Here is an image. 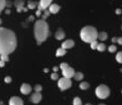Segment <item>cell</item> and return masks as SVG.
Listing matches in <instances>:
<instances>
[{
	"mask_svg": "<svg viewBox=\"0 0 122 105\" xmlns=\"http://www.w3.org/2000/svg\"><path fill=\"white\" fill-rule=\"evenodd\" d=\"M58 71V67H54V72H57Z\"/></svg>",
	"mask_w": 122,
	"mask_h": 105,
	"instance_id": "d590c367",
	"label": "cell"
},
{
	"mask_svg": "<svg viewBox=\"0 0 122 105\" xmlns=\"http://www.w3.org/2000/svg\"><path fill=\"white\" fill-rule=\"evenodd\" d=\"M0 60L3 62L8 61V55H0Z\"/></svg>",
	"mask_w": 122,
	"mask_h": 105,
	"instance_id": "4316f807",
	"label": "cell"
},
{
	"mask_svg": "<svg viewBox=\"0 0 122 105\" xmlns=\"http://www.w3.org/2000/svg\"><path fill=\"white\" fill-rule=\"evenodd\" d=\"M48 9L50 11V14H57L58 11L60 10V6L56 3H52L50 6L48 7Z\"/></svg>",
	"mask_w": 122,
	"mask_h": 105,
	"instance_id": "5bb4252c",
	"label": "cell"
},
{
	"mask_svg": "<svg viewBox=\"0 0 122 105\" xmlns=\"http://www.w3.org/2000/svg\"><path fill=\"white\" fill-rule=\"evenodd\" d=\"M98 105H106V104H103V103H100V104H98Z\"/></svg>",
	"mask_w": 122,
	"mask_h": 105,
	"instance_id": "ab89813d",
	"label": "cell"
},
{
	"mask_svg": "<svg viewBox=\"0 0 122 105\" xmlns=\"http://www.w3.org/2000/svg\"><path fill=\"white\" fill-rule=\"evenodd\" d=\"M74 46H75L74 40H72V39H67V40H65V41H63V42H62V46H61V47H62V49H64V50H68V49H71Z\"/></svg>",
	"mask_w": 122,
	"mask_h": 105,
	"instance_id": "7c38bea8",
	"label": "cell"
},
{
	"mask_svg": "<svg viewBox=\"0 0 122 105\" xmlns=\"http://www.w3.org/2000/svg\"><path fill=\"white\" fill-rule=\"evenodd\" d=\"M117 42H118L119 44H121V46H122V37H118V40H117Z\"/></svg>",
	"mask_w": 122,
	"mask_h": 105,
	"instance_id": "1f68e13d",
	"label": "cell"
},
{
	"mask_svg": "<svg viewBox=\"0 0 122 105\" xmlns=\"http://www.w3.org/2000/svg\"><path fill=\"white\" fill-rule=\"evenodd\" d=\"M85 105H92V104H89V103H87V104H85Z\"/></svg>",
	"mask_w": 122,
	"mask_h": 105,
	"instance_id": "60d3db41",
	"label": "cell"
},
{
	"mask_svg": "<svg viewBox=\"0 0 122 105\" xmlns=\"http://www.w3.org/2000/svg\"><path fill=\"white\" fill-rule=\"evenodd\" d=\"M75 73L76 72H75L74 68H71V66H68V67H66L65 69H63V70H62L63 77H66V78H69V79H71V77H74Z\"/></svg>",
	"mask_w": 122,
	"mask_h": 105,
	"instance_id": "52a82bcc",
	"label": "cell"
},
{
	"mask_svg": "<svg viewBox=\"0 0 122 105\" xmlns=\"http://www.w3.org/2000/svg\"><path fill=\"white\" fill-rule=\"evenodd\" d=\"M98 32L97 30L92 26H86L80 31V37L81 39L86 43H91L97 39Z\"/></svg>",
	"mask_w": 122,
	"mask_h": 105,
	"instance_id": "3957f363",
	"label": "cell"
},
{
	"mask_svg": "<svg viewBox=\"0 0 122 105\" xmlns=\"http://www.w3.org/2000/svg\"><path fill=\"white\" fill-rule=\"evenodd\" d=\"M6 6V0H0V13Z\"/></svg>",
	"mask_w": 122,
	"mask_h": 105,
	"instance_id": "ffe728a7",
	"label": "cell"
},
{
	"mask_svg": "<svg viewBox=\"0 0 122 105\" xmlns=\"http://www.w3.org/2000/svg\"><path fill=\"white\" fill-rule=\"evenodd\" d=\"M116 13H117V14H121V9H117V10H116Z\"/></svg>",
	"mask_w": 122,
	"mask_h": 105,
	"instance_id": "8d00e7d4",
	"label": "cell"
},
{
	"mask_svg": "<svg viewBox=\"0 0 122 105\" xmlns=\"http://www.w3.org/2000/svg\"><path fill=\"white\" fill-rule=\"evenodd\" d=\"M0 105H4V104H3V102H2V101L0 102Z\"/></svg>",
	"mask_w": 122,
	"mask_h": 105,
	"instance_id": "74e56055",
	"label": "cell"
},
{
	"mask_svg": "<svg viewBox=\"0 0 122 105\" xmlns=\"http://www.w3.org/2000/svg\"><path fill=\"white\" fill-rule=\"evenodd\" d=\"M41 90H42V87H41V85H36V86L34 87V91H35L36 93H41Z\"/></svg>",
	"mask_w": 122,
	"mask_h": 105,
	"instance_id": "484cf974",
	"label": "cell"
},
{
	"mask_svg": "<svg viewBox=\"0 0 122 105\" xmlns=\"http://www.w3.org/2000/svg\"><path fill=\"white\" fill-rule=\"evenodd\" d=\"M96 50H98V52H105L106 50V44L105 43H98L97 44V47H96Z\"/></svg>",
	"mask_w": 122,
	"mask_h": 105,
	"instance_id": "ac0fdd59",
	"label": "cell"
},
{
	"mask_svg": "<svg viewBox=\"0 0 122 105\" xmlns=\"http://www.w3.org/2000/svg\"><path fill=\"white\" fill-rule=\"evenodd\" d=\"M52 2H53V0H39L38 5H37L38 10L44 11L46 9H48V7L52 4Z\"/></svg>",
	"mask_w": 122,
	"mask_h": 105,
	"instance_id": "8992f818",
	"label": "cell"
},
{
	"mask_svg": "<svg viewBox=\"0 0 122 105\" xmlns=\"http://www.w3.org/2000/svg\"><path fill=\"white\" fill-rule=\"evenodd\" d=\"M17 47V36L7 28H0V55H10Z\"/></svg>",
	"mask_w": 122,
	"mask_h": 105,
	"instance_id": "6da1fadb",
	"label": "cell"
},
{
	"mask_svg": "<svg viewBox=\"0 0 122 105\" xmlns=\"http://www.w3.org/2000/svg\"><path fill=\"white\" fill-rule=\"evenodd\" d=\"M97 44H98V42H97V40L93 41V42H91V43H90V46H91V49H92V50H96V47H97Z\"/></svg>",
	"mask_w": 122,
	"mask_h": 105,
	"instance_id": "83f0119b",
	"label": "cell"
},
{
	"mask_svg": "<svg viewBox=\"0 0 122 105\" xmlns=\"http://www.w3.org/2000/svg\"><path fill=\"white\" fill-rule=\"evenodd\" d=\"M68 64H67V63H61V64H60V69H61V70H63V69H65L66 67H68Z\"/></svg>",
	"mask_w": 122,
	"mask_h": 105,
	"instance_id": "f546056e",
	"label": "cell"
},
{
	"mask_svg": "<svg viewBox=\"0 0 122 105\" xmlns=\"http://www.w3.org/2000/svg\"><path fill=\"white\" fill-rule=\"evenodd\" d=\"M41 93H33V94L31 95V97H30V102H32V103L34 104H37L39 103V102L41 101Z\"/></svg>",
	"mask_w": 122,
	"mask_h": 105,
	"instance_id": "ba28073f",
	"label": "cell"
},
{
	"mask_svg": "<svg viewBox=\"0 0 122 105\" xmlns=\"http://www.w3.org/2000/svg\"><path fill=\"white\" fill-rule=\"evenodd\" d=\"M24 3H25V1L24 0H16L15 1V4H16V7H17V10L19 11H26L27 10V8H24Z\"/></svg>",
	"mask_w": 122,
	"mask_h": 105,
	"instance_id": "8fae6325",
	"label": "cell"
},
{
	"mask_svg": "<svg viewBox=\"0 0 122 105\" xmlns=\"http://www.w3.org/2000/svg\"><path fill=\"white\" fill-rule=\"evenodd\" d=\"M121 29H122V26H121Z\"/></svg>",
	"mask_w": 122,
	"mask_h": 105,
	"instance_id": "b9f144b4",
	"label": "cell"
},
{
	"mask_svg": "<svg viewBox=\"0 0 122 105\" xmlns=\"http://www.w3.org/2000/svg\"><path fill=\"white\" fill-rule=\"evenodd\" d=\"M74 78L76 80H78V82H80V80H82L84 78V74L82 72H76L75 75H74Z\"/></svg>",
	"mask_w": 122,
	"mask_h": 105,
	"instance_id": "2e32d148",
	"label": "cell"
},
{
	"mask_svg": "<svg viewBox=\"0 0 122 105\" xmlns=\"http://www.w3.org/2000/svg\"><path fill=\"white\" fill-rule=\"evenodd\" d=\"M97 38H98L99 40H107V38H108V34H107V32L105 31H102L98 33V35H97Z\"/></svg>",
	"mask_w": 122,
	"mask_h": 105,
	"instance_id": "9a60e30c",
	"label": "cell"
},
{
	"mask_svg": "<svg viewBox=\"0 0 122 105\" xmlns=\"http://www.w3.org/2000/svg\"><path fill=\"white\" fill-rule=\"evenodd\" d=\"M95 95L99 99H107L110 96V89L106 85H99L95 89Z\"/></svg>",
	"mask_w": 122,
	"mask_h": 105,
	"instance_id": "277c9868",
	"label": "cell"
},
{
	"mask_svg": "<svg viewBox=\"0 0 122 105\" xmlns=\"http://www.w3.org/2000/svg\"><path fill=\"white\" fill-rule=\"evenodd\" d=\"M34 37L37 44H41L47 40L48 36L50 35V29H49V25L47 24L45 20H37L34 24Z\"/></svg>",
	"mask_w": 122,
	"mask_h": 105,
	"instance_id": "7a4b0ae2",
	"label": "cell"
},
{
	"mask_svg": "<svg viewBox=\"0 0 122 105\" xmlns=\"http://www.w3.org/2000/svg\"><path fill=\"white\" fill-rule=\"evenodd\" d=\"M121 93H122V90H121Z\"/></svg>",
	"mask_w": 122,
	"mask_h": 105,
	"instance_id": "7bdbcfd3",
	"label": "cell"
},
{
	"mask_svg": "<svg viewBox=\"0 0 122 105\" xmlns=\"http://www.w3.org/2000/svg\"><path fill=\"white\" fill-rule=\"evenodd\" d=\"M65 53H66V50L62 49V47H60V49H58V50H57L56 56H57V57H62V56H64V55H65Z\"/></svg>",
	"mask_w": 122,
	"mask_h": 105,
	"instance_id": "e0dca14e",
	"label": "cell"
},
{
	"mask_svg": "<svg viewBox=\"0 0 122 105\" xmlns=\"http://www.w3.org/2000/svg\"><path fill=\"white\" fill-rule=\"evenodd\" d=\"M109 52L110 53H115L116 50H117V47H116V46H114V44H112V46H109Z\"/></svg>",
	"mask_w": 122,
	"mask_h": 105,
	"instance_id": "d4e9b609",
	"label": "cell"
},
{
	"mask_svg": "<svg viewBox=\"0 0 122 105\" xmlns=\"http://www.w3.org/2000/svg\"><path fill=\"white\" fill-rule=\"evenodd\" d=\"M41 14V10H37V11H36V16H37V17H39V14Z\"/></svg>",
	"mask_w": 122,
	"mask_h": 105,
	"instance_id": "e575fe53",
	"label": "cell"
},
{
	"mask_svg": "<svg viewBox=\"0 0 122 105\" xmlns=\"http://www.w3.org/2000/svg\"><path fill=\"white\" fill-rule=\"evenodd\" d=\"M116 61L118 63H120V64H122V52L117 53V55H116Z\"/></svg>",
	"mask_w": 122,
	"mask_h": 105,
	"instance_id": "603a6c76",
	"label": "cell"
},
{
	"mask_svg": "<svg viewBox=\"0 0 122 105\" xmlns=\"http://www.w3.org/2000/svg\"><path fill=\"white\" fill-rule=\"evenodd\" d=\"M79 87H80V89H81V90H87L88 88H89V83L86 82H82Z\"/></svg>",
	"mask_w": 122,
	"mask_h": 105,
	"instance_id": "d6986e66",
	"label": "cell"
},
{
	"mask_svg": "<svg viewBox=\"0 0 122 105\" xmlns=\"http://www.w3.org/2000/svg\"><path fill=\"white\" fill-rule=\"evenodd\" d=\"M71 87V80L66 77H61L58 79V88L61 91H65V90L69 89Z\"/></svg>",
	"mask_w": 122,
	"mask_h": 105,
	"instance_id": "5b68a950",
	"label": "cell"
},
{
	"mask_svg": "<svg viewBox=\"0 0 122 105\" xmlns=\"http://www.w3.org/2000/svg\"><path fill=\"white\" fill-rule=\"evenodd\" d=\"M51 78L53 79V80H57V79H59V77H58V73L57 72H53L51 74Z\"/></svg>",
	"mask_w": 122,
	"mask_h": 105,
	"instance_id": "f1b7e54d",
	"label": "cell"
},
{
	"mask_svg": "<svg viewBox=\"0 0 122 105\" xmlns=\"http://www.w3.org/2000/svg\"><path fill=\"white\" fill-rule=\"evenodd\" d=\"M117 40H118V37H113L112 38V42H117Z\"/></svg>",
	"mask_w": 122,
	"mask_h": 105,
	"instance_id": "d6a6232c",
	"label": "cell"
},
{
	"mask_svg": "<svg viewBox=\"0 0 122 105\" xmlns=\"http://www.w3.org/2000/svg\"><path fill=\"white\" fill-rule=\"evenodd\" d=\"M64 36H65V33L61 28L57 29V31L55 32V38H56L57 40H62L63 38H64Z\"/></svg>",
	"mask_w": 122,
	"mask_h": 105,
	"instance_id": "4fadbf2b",
	"label": "cell"
},
{
	"mask_svg": "<svg viewBox=\"0 0 122 105\" xmlns=\"http://www.w3.org/2000/svg\"><path fill=\"white\" fill-rule=\"evenodd\" d=\"M1 23H2V20H1V19H0V25H1Z\"/></svg>",
	"mask_w": 122,
	"mask_h": 105,
	"instance_id": "f35d334b",
	"label": "cell"
},
{
	"mask_svg": "<svg viewBox=\"0 0 122 105\" xmlns=\"http://www.w3.org/2000/svg\"><path fill=\"white\" fill-rule=\"evenodd\" d=\"M20 91L24 95H28V94L31 93L32 88H31V86L30 85H28V83H23V85L21 86V88H20Z\"/></svg>",
	"mask_w": 122,
	"mask_h": 105,
	"instance_id": "9c48e42d",
	"label": "cell"
},
{
	"mask_svg": "<svg viewBox=\"0 0 122 105\" xmlns=\"http://www.w3.org/2000/svg\"><path fill=\"white\" fill-rule=\"evenodd\" d=\"M3 66H4V62L0 60V67H3Z\"/></svg>",
	"mask_w": 122,
	"mask_h": 105,
	"instance_id": "836d02e7",
	"label": "cell"
},
{
	"mask_svg": "<svg viewBox=\"0 0 122 105\" xmlns=\"http://www.w3.org/2000/svg\"><path fill=\"white\" fill-rule=\"evenodd\" d=\"M36 6H37L36 2H34V1H29L28 2V8H29V9H34Z\"/></svg>",
	"mask_w": 122,
	"mask_h": 105,
	"instance_id": "44dd1931",
	"label": "cell"
},
{
	"mask_svg": "<svg viewBox=\"0 0 122 105\" xmlns=\"http://www.w3.org/2000/svg\"><path fill=\"white\" fill-rule=\"evenodd\" d=\"M4 82H6V83H10V82H11V77L10 76H6L4 78Z\"/></svg>",
	"mask_w": 122,
	"mask_h": 105,
	"instance_id": "4dcf8cb0",
	"label": "cell"
},
{
	"mask_svg": "<svg viewBox=\"0 0 122 105\" xmlns=\"http://www.w3.org/2000/svg\"><path fill=\"white\" fill-rule=\"evenodd\" d=\"M72 105H83L82 104V100L79 97H76L72 101Z\"/></svg>",
	"mask_w": 122,
	"mask_h": 105,
	"instance_id": "7402d4cb",
	"label": "cell"
},
{
	"mask_svg": "<svg viewBox=\"0 0 122 105\" xmlns=\"http://www.w3.org/2000/svg\"><path fill=\"white\" fill-rule=\"evenodd\" d=\"M8 105H23V100L20 97H17V96H14L10 99L8 101Z\"/></svg>",
	"mask_w": 122,
	"mask_h": 105,
	"instance_id": "30bf717a",
	"label": "cell"
},
{
	"mask_svg": "<svg viewBox=\"0 0 122 105\" xmlns=\"http://www.w3.org/2000/svg\"><path fill=\"white\" fill-rule=\"evenodd\" d=\"M49 16H50V11H49V9H46V10H44V14H42V18H41V19L46 21V19H47Z\"/></svg>",
	"mask_w": 122,
	"mask_h": 105,
	"instance_id": "cb8c5ba5",
	"label": "cell"
}]
</instances>
